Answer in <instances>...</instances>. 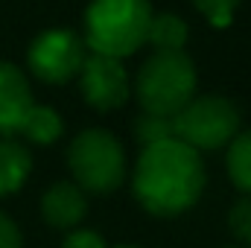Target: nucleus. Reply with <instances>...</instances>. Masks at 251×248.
I'll use <instances>...</instances> for the list:
<instances>
[{"mask_svg": "<svg viewBox=\"0 0 251 248\" xmlns=\"http://www.w3.org/2000/svg\"><path fill=\"white\" fill-rule=\"evenodd\" d=\"M32 167V158L24 146L12 140H0V196H9L26 181Z\"/></svg>", "mask_w": 251, "mask_h": 248, "instance_id": "9d476101", "label": "nucleus"}, {"mask_svg": "<svg viewBox=\"0 0 251 248\" xmlns=\"http://www.w3.org/2000/svg\"><path fill=\"white\" fill-rule=\"evenodd\" d=\"M204 190V164L199 152L181 140L143 146L134 170V196L155 216L187 210Z\"/></svg>", "mask_w": 251, "mask_h": 248, "instance_id": "f257e3e1", "label": "nucleus"}, {"mask_svg": "<svg viewBox=\"0 0 251 248\" xmlns=\"http://www.w3.org/2000/svg\"><path fill=\"white\" fill-rule=\"evenodd\" d=\"M0 248H24L15 222H12L9 216H3V213H0Z\"/></svg>", "mask_w": 251, "mask_h": 248, "instance_id": "a211bd4d", "label": "nucleus"}, {"mask_svg": "<svg viewBox=\"0 0 251 248\" xmlns=\"http://www.w3.org/2000/svg\"><path fill=\"white\" fill-rule=\"evenodd\" d=\"M88 204L76 184H56L41 198V213L53 228H73L82 222Z\"/></svg>", "mask_w": 251, "mask_h": 248, "instance_id": "1a4fd4ad", "label": "nucleus"}, {"mask_svg": "<svg viewBox=\"0 0 251 248\" xmlns=\"http://www.w3.org/2000/svg\"><path fill=\"white\" fill-rule=\"evenodd\" d=\"M62 248H105V240L94 231H73Z\"/></svg>", "mask_w": 251, "mask_h": 248, "instance_id": "f3484780", "label": "nucleus"}, {"mask_svg": "<svg viewBox=\"0 0 251 248\" xmlns=\"http://www.w3.org/2000/svg\"><path fill=\"white\" fill-rule=\"evenodd\" d=\"M29 111H32V94L24 73L0 62V137L18 134Z\"/></svg>", "mask_w": 251, "mask_h": 248, "instance_id": "6e6552de", "label": "nucleus"}, {"mask_svg": "<svg viewBox=\"0 0 251 248\" xmlns=\"http://www.w3.org/2000/svg\"><path fill=\"white\" fill-rule=\"evenodd\" d=\"M146 41H152V44L158 47V53L181 50L184 41H187V26H184V21L176 18V15H158V18L149 21Z\"/></svg>", "mask_w": 251, "mask_h": 248, "instance_id": "9b49d317", "label": "nucleus"}, {"mask_svg": "<svg viewBox=\"0 0 251 248\" xmlns=\"http://www.w3.org/2000/svg\"><path fill=\"white\" fill-rule=\"evenodd\" d=\"M70 170L76 181L91 190V193H108L120 187L126 173V158L123 146L102 128H88L82 131L67 152Z\"/></svg>", "mask_w": 251, "mask_h": 248, "instance_id": "39448f33", "label": "nucleus"}, {"mask_svg": "<svg viewBox=\"0 0 251 248\" xmlns=\"http://www.w3.org/2000/svg\"><path fill=\"white\" fill-rule=\"evenodd\" d=\"M85 64V47L76 32L70 29H50L41 32L29 47V67L38 79L62 85L73 79Z\"/></svg>", "mask_w": 251, "mask_h": 248, "instance_id": "423d86ee", "label": "nucleus"}, {"mask_svg": "<svg viewBox=\"0 0 251 248\" xmlns=\"http://www.w3.org/2000/svg\"><path fill=\"white\" fill-rule=\"evenodd\" d=\"M123 248H128V246H123Z\"/></svg>", "mask_w": 251, "mask_h": 248, "instance_id": "6ab92c4d", "label": "nucleus"}, {"mask_svg": "<svg viewBox=\"0 0 251 248\" xmlns=\"http://www.w3.org/2000/svg\"><path fill=\"white\" fill-rule=\"evenodd\" d=\"M196 94V67L181 50L155 53L140 67L137 99L146 114L173 117Z\"/></svg>", "mask_w": 251, "mask_h": 248, "instance_id": "7ed1b4c3", "label": "nucleus"}, {"mask_svg": "<svg viewBox=\"0 0 251 248\" xmlns=\"http://www.w3.org/2000/svg\"><path fill=\"white\" fill-rule=\"evenodd\" d=\"M228 175L240 190H246L251 196V131L234 137L231 152H228Z\"/></svg>", "mask_w": 251, "mask_h": 248, "instance_id": "ddd939ff", "label": "nucleus"}, {"mask_svg": "<svg viewBox=\"0 0 251 248\" xmlns=\"http://www.w3.org/2000/svg\"><path fill=\"white\" fill-rule=\"evenodd\" d=\"M79 73H82V94L97 111H111L126 102L128 79H126L120 59L94 53L91 59H85Z\"/></svg>", "mask_w": 251, "mask_h": 248, "instance_id": "0eeeda50", "label": "nucleus"}, {"mask_svg": "<svg viewBox=\"0 0 251 248\" xmlns=\"http://www.w3.org/2000/svg\"><path fill=\"white\" fill-rule=\"evenodd\" d=\"M134 134L143 146H152V143H164V140H173V117H161V114H140L137 123H134Z\"/></svg>", "mask_w": 251, "mask_h": 248, "instance_id": "4468645a", "label": "nucleus"}, {"mask_svg": "<svg viewBox=\"0 0 251 248\" xmlns=\"http://www.w3.org/2000/svg\"><path fill=\"white\" fill-rule=\"evenodd\" d=\"M149 21L152 9L146 0H94L85 15L88 47L100 56L123 59L146 41Z\"/></svg>", "mask_w": 251, "mask_h": 248, "instance_id": "f03ea898", "label": "nucleus"}, {"mask_svg": "<svg viewBox=\"0 0 251 248\" xmlns=\"http://www.w3.org/2000/svg\"><path fill=\"white\" fill-rule=\"evenodd\" d=\"M21 131H24L32 143H53V140L62 134V120H59L56 111L32 105V111L26 114V120L21 125Z\"/></svg>", "mask_w": 251, "mask_h": 248, "instance_id": "f8f14e48", "label": "nucleus"}, {"mask_svg": "<svg viewBox=\"0 0 251 248\" xmlns=\"http://www.w3.org/2000/svg\"><path fill=\"white\" fill-rule=\"evenodd\" d=\"M240 131V111L231 99L222 97H201L190 99L187 105L173 114V134L176 140L199 149H219L234 140Z\"/></svg>", "mask_w": 251, "mask_h": 248, "instance_id": "20e7f679", "label": "nucleus"}, {"mask_svg": "<svg viewBox=\"0 0 251 248\" xmlns=\"http://www.w3.org/2000/svg\"><path fill=\"white\" fill-rule=\"evenodd\" d=\"M213 26H228L231 24V15H234V6L237 0H193Z\"/></svg>", "mask_w": 251, "mask_h": 248, "instance_id": "dca6fc26", "label": "nucleus"}, {"mask_svg": "<svg viewBox=\"0 0 251 248\" xmlns=\"http://www.w3.org/2000/svg\"><path fill=\"white\" fill-rule=\"evenodd\" d=\"M228 222H231V231H234L243 243H249L251 246V196L240 198V201L231 207Z\"/></svg>", "mask_w": 251, "mask_h": 248, "instance_id": "2eb2a0df", "label": "nucleus"}]
</instances>
